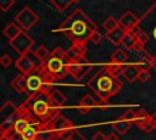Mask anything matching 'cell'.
<instances>
[{
	"instance_id": "obj_13",
	"label": "cell",
	"mask_w": 156,
	"mask_h": 140,
	"mask_svg": "<svg viewBox=\"0 0 156 140\" xmlns=\"http://www.w3.org/2000/svg\"><path fill=\"white\" fill-rule=\"evenodd\" d=\"M140 68L138 67V65H124L123 66V72L122 75L124 77V79L128 83H134L136 79H139L140 75Z\"/></svg>"
},
{
	"instance_id": "obj_4",
	"label": "cell",
	"mask_w": 156,
	"mask_h": 140,
	"mask_svg": "<svg viewBox=\"0 0 156 140\" xmlns=\"http://www.w3.org/2000/svg\"><path fill=\"white\" fill-rule=\"evenodd\" d=\"M10 45L11 47L20 55H24L28 54L30 51V49L34 45V39L27 34L24 30H22L16 38H13L12 40H10Z\"/></svg>"
},
{
	"instance_id": "obj_8",
	"label": "cell",
	"mask_w": 156,
	"mask_h": 140,
	"mask_svg": "<svg viewBox=\"0 0 156 140\" xmlns=\"http://www.w3.org/2000/svg\"><path fill=\"white\" fill-rule=\"evenodd\" d=\"M85 54H87V44L73 43L72 46L66 51V63L82 61L84 60Z\"/></svg>"
},
{
	"instance_id": "obj_23",
	"label": "cell",
	"mask_w": 156,
	"mask_h": 140,
	"mask_svg": "<svg viewBox=\"0 0 156 140\" xmlns=\"http://www.w3.org/2000/svg\"><path fill=\"white\" fill-rule=\"evenodd\" d=\"M150 122V114H147L144 110H139L136 112V118H135V124L138 125V128L140 129H144L145 125Z\"/></svg>"
},
{
	"instance_id": "obj_29",
	"label": "cell",
	"mask_w": 156,
	"mask_h": 140,
	"mask_svg": "<svg viewBox=\"0 0 156 140\" xmlns=\"http://www.w3.org/2000/svg\"><path fill=\"white\" fill-rule=\"evenodd\" d=\"M136 65L140 68V71H150L152 68V57L151 56H145Z\"/></svg>"
},
{
	"instance_id": "obj_40",
	"label": "cell",
	"mask_w": 156,
	"mask_h": 140,
	"mask_svg": "<svg viewBox=\"0 0 156 140\" xmlns=\"http://www.w3.org/2000/svg\"><path fill=\"white\" fill-rule=\"evenodd\" d=\"M107 140H119V138L115 133H111V134L107 135Z\"/></svg>"
},
{
	"instance_id": "obj_30",
	"label": "cell",
	"mask_w": 156,
	"mask_h": 140,
	"mask_svg": "<svg viewBox=\"0 0 156 140\" xmlns=\"http://www.w3.org/2000/svg\"><path fill=\"white\" fill-rule=\"evenodd\" d=\"M136 40H138V43L144 47V46L149 43V40H150V34H149L146 30L141 29V30L136 34Z\"/></svg>"
},
{
	"instance_id": "obj_17",
	"label": "cell",
	"mask_w": 156,
	"mask_h": 140,
	"mask_svg": "<svg viewBox=\"0 0 156 140\" xmlns=\"http://www.w3.org/2000/svg\"><path fill=\"white\" fill-rule=\"evenodd\" d=\"M23 29L21 28V26H18L16 22H11V23H9L5 28H4V34H5V37L9 39V41L10 40H12L13 38H16L21 32H22Z\"/></svg>"
},
{
	"instance_id": "obj_36",
	"label": "cell",
	"mask_w": 156,
	"mask_h": 140,
	"mask_svg": "<svg viewBox=\"0 0 156 140\" xmlns=\"http://www.w3.org/2000/svg\"><path fill=\"white\" fill-rule=\"evenodd\" d=\"M101 39H102V35H101V33H100L98 29L91 34V38H90V40H91L94 44H99V43L101 41Z\"/></svg>"
},
{
	"instance_id": "obj_24",
	"label": "cell",
	"mask_w": 156,
	"mask_h": 140,
	"mask_svg": "<svg viewBox=\"0 0 156 140\" xmlns=\"http://www.w3.org/2000/svg\"><path fill=\"white\" fill-rule=\"evenodd\" d=\"M127 58H128V56H127V54L122 49H117L111 55V62L116 63V65H126Z\"/></svg>"
},
{
	"instance_id": "obj_21",
	"label": "cell",
	"mask_w": 156,
	"mask_h": 140,
	"mask_svg": "<svg viewBox=\"0 0 156 140\" xmlns=\"http://www.w3.org/2000/svg\"><path fill=\"white\" fill-rule=\"evenodd\" d=\"M112 127H113V129H115L118 134H126V133L130 129L132 122H128V121L121 118V119H118V121H115V122L112 123Z\"/></svg>"
},
{
	"instance_id": "obj_5",
	"label": "cell",
	"mask_w": 156,
	"mask_h": 140,
	"mask_svg": "<svg viewBox=\"0 0 156 140\" xmlns=\"http://www.w3.org/2000/svg\"><path fill=\"white\" fill-rule=\"evenodd\" d=\"M15 21L23 30H28L39 21V17L29 6H26L16 15Z\"/></svg>"
},
{
	"instance_id": "obj_42",
	"label": "cell",
	"mask_w": 156,
	"mask_h": 140,
	"mask_svg": "<svg viewBox=\"0 0 156 140\" xmlns=\"http://www.w3.org/2000/svg\"><path fill=\"white\" fill-rule=\"evenodd\" d=\"M152 35H154V38H155V40H156V26L152 28Z\"/></svg>"
},
{
	"instance_id": "obj_14",
	"label": "cell",
	"mask_w": 156,
	"mask_h": 140,
	"mask_svg": "<svg viewBox=\"0 0 156 140\" xmlns=\"http://www.w3.org/2000/svg\"><path fill=\"white\" fill-rule=\"evenodd\" d=\"M126 33H127V30L123 29L121 26H118V27L115 28L113 30L108 32V33L106 34V37H107V39H108L112 44H115V45H121V44H122V40H123L124 35H126Z\"/></svg>"
},
{
	"instance_id": "obj_37",
	"label": "cell",
	"mask_w": 156,
	"mask_h": 140,
	"mask_svg": "<svg viewBox=\"0 0 156 140\" xmlns=\"http://www.w3.org/2000/svg\"><path fill=\"white\" fill-rule=\"evenodd\" d=\"M150 78H151V74H150L149 71H141V72H140V75H139V80H140V82L146 83V82L150 80Z\"/></svg>"
},
{
	"instance_id": "obj_33",
	"label": "cell",
	"mask_w": 156,
	"mask_h": 140,
	"mask_svg": "<svg viewBox=\"0 0 156 140\" xmlns=\"http://www.w3.org/2000/svg\"><path fill=\"white\" fill-rule=\"evenodd\" d=\"M0 65H1L4 68H9V67L12 65V58H11V56L7 55V54H4V55L1 56V58H0Z\"/></svg>"
},
{
	"instance_id": "obj_15",
	"label": "cell",
	"mask_w": 156,
	"mask_h": 140,
	"mask_svg": "<svg viewBox=\"0 0 156 140\" xmlns=\"http://www.w3.org/2000/svg\"><path fill=\"white\" fill-rule=\"evenodd\" d=\"M48 101H49V103L51 105V106H54V107H60V106H62L65 102H66V96L60 91V90H52L48 96Z\"/></svg>"
},
{
	"instance_id": "obj_10",
	"label": "cell",
	"mask_w": 156,
	"mask_h": 140,
	"mask_svg": "<svg viewBox=\"0 0 156 140\" xmlns=\"http://www.w3.org/2000/svg\"><path fill=\"white\" fill-rule=\"evenodd\" d=\"M15 65H16V68H17L22 74H26V75H29L34 69H37L35 63H34L33 60L28 56V54L20 55V57L17 58V61L15 62Z\"/></svg>"
},
{
	"instance_id": "obj_32",
	"label": "cell",
	"mask_w": 156,
	"mask_h": 140,
	"mask_svg": "<svg viewBox=\"0 0 156 140\" xmlns=\"http://www.w3.org/2000/svg\"><path fill=\"white\" fill-rule=\"evenodd\" d=\"M50 57H57V58H62V60L66 61V51H63L61 47H55L51 51Z\"/></svg>"
},
{
	"instance_id": "obj_7",
	"label": "cell",
	"mask_w": 156,
	"mask_h": 140,
	"mask_svg": "<svg viewBox=\"0 0 156 140\" xmlns=\"http://www.w3.org/2000/svg\"><path fill=\"white\" fill-rule=\"evenodd\" d=\"M91 68H93V66L90 63H88L85 61V58L82 61H78V62H67L66 63L67 73H69L71 75H73L77 79H82L83 77H85Z\"/></svg>"
},
{
	"instance_id": "obj_43",
	"label": "cell",
	"mask_w": 156,
	"mask_h": 140,
	"mask_svg": "<svg viewBox=\"0 0 156 140\" xmlns=\"http://www.w3.org/2000/svg\"><path fill=\"white\" fill-rule=\"evenodd\" d=\"M78 1H79V0H74V2H78Z\"/></svg>"
},
{
	"instance_id": "obj_9",
	"label": "cell",
	"mask_w": 156,
	"mask_h": 140,
	"mask_svg": "<svg viewBox=\"0 0 156 140\" xmlns=\"http://www.w3.org/2000/svg\"><path fill=\"white\" fill-rule=\"evenodd\" d=\"M44 67L55 77H58L63 73H67L66 69V61L57 57H50L45 63H43Z\"/></svg>"
},
{
	"instance_id": "obj_12",
	"label": "cell",
	"mask_w": 156,
	"mask_h": 140,
	"mask_svg": "<svg viewBox=\"0 0 156 140\" xmlns=\"http://www.w3.org/2000/svg\"><path fill=\"white\" fill-rule=\"evenodd\" d=\"M118 23H119V26H121L123 29L130 30L133 27H135V26L139 23V18H138L132 11H127V12H124V13L121 16V18L118 19Z\"/></svg>"
},
{
	"instance_id": "obj_26",
	"label": "cell",
	"mask_w": 156,
	"mask_h": 140,
	"mask_svg": "<svg viewBox=\"0 0 156 140\" xmlns=\"http://www.w3.org/2000/svg\"><path fill=\"white\" fill-rule=\"evenodd\" d=\"M123 66L124 65H116V63H110L105 67V71L112 75L113 78H118L119 75H122V72H123Z\"/></svg>"
},
{
	"instance_id": "obj_41",
	"label": "cell",
	"mask_w": 156,
	"mask_h": 140,
	"mask_svg": "<svg viewBox=\"0 0 156 140\" xmlns=\"http://www.w3.org/2000/svg\"><path fill=\"white\" fill-rule=\"evenodd\" d=\"M151 57H152V68L156 71V55H154Z\"/></svg>"
},
{
	"instance_id": "obj_22",
	"label": "cell",
	"mask_w": 156,
	"mask_h": 140,
	"mask_svg": "<svg viewBox=\"0 0 156 140\" xmlns=\"http://www.w3.org/2000/svg\"><path fill=\"white\" fill-rule=\"evenodd\" d=\"M41 123H35V124H30L29 128H27L22 134V139L23 140H35L37 139V135H38V128Z\"/></svg>"
},
{
	"instance_id": "obj_16",
	"label": "cell",
	"mask_w": 156,
	"mask_h": 140,
	"mask_svg": "<svg viewBox=\"0 0 156 140\" xmlns=\"http://www.w3.org/2000/svg\"><path fill=\"white\" fill-rule=\"evenodd\" d=\"M96 106V100L91 96V95H85V96H83V99L80 100V102H79V106H78V108H79V111L82 112V113H89L90 111H91V108H94Z\"/></svg>"
},
{
	"instance_id": "obj_28",
	"label": "cell",
	"mask_w": 156,
	"mask_h": 140,
	"mask_svg": "<svg viewBox=\"0 0 156 140\" xmlns=\"http://www.w3.org/2000/svg\"><path fill=\"white\" fill-rule=\"evenodd\" d=\"M118 26H119L118 21H117L115 17H112V16H108V17L104 21V23H102V28L106 30V33H108V32L113 30V29H115V28H117Z\"/></svg>"
},
{
	"instance_id": "obj_44",
	"label": "cell",
	"mask_w": 156,
	"mask_h": 140,
	"mask_svg": "<svg viewBox=\"0 0 156 140\" xmlns=\"http://www.w3.org/2000/svg\"><path fill=\"white\" fill-rule=\"evenodd\" d=\"M55 140H58V136H57V138H56V139H55Z\"/></svg>"
},
{
	"instance_id": "obj_20",
	"label": "cell",
	"mask_w": 156,
	"mask_h": 140,
	"mask_svg": "<svg viewBox=\"0 0 156 140\" xmlns=\"http://www.w3.org/2000/svg\"><path fill=\"white\" fill-rule=\"evenodd\" d=\"M136 44H138L136 35L133 34L130 30H127V33H126V35H124V38H123L121 45H123L124 47H127V49H129V50H134L135 46H136Z\"/></svg>"
},
{
	"instance_id": "obj_39",
	"label": "cell",
	"mask_w": 156,
	"mask_h": 140,
	"mask_svg": "<svg viewBox=\"0 0 156 140\" xmlns=\"http://www.w3.org/2000/svg\"><path fill=\"white\" fill-rule=\"evenodd\" d=\"M150 122H151V124H152L154 129H156V113L150 114Z\"/></svg>"
},
{
	"instance_id": "obj_6",
	"label": "cell",
	"mask_w": 156,
	"mask_h": 140,
	"mask_svg": "<svg viewBox=\"0 0 156 140\" xmlns=\"http://www.w3.org/2000/svg\"><path fill=\"white\" fill-rule=\"evenodd\" d=\"M49 88L45 85L43 77L39 74H30L27 78V88H26V93L28 95H34L37 93H43L45 95H49Z\"/></svg>"
},
{
	"instance_id": "obj_19",
	"label": "cell",
	"mask_w": 156,
	"mask_h": 140,
	"mask_svg": "<svg viewBox=\"0 0 156 140\" xmlns=\"http://www.w3.org/2000/svg\"><path fill=\"white\" fill-rule=\"evenodd\" d=\"M50 55L51 52H49V50L44 46V45H39L35 50H34V56L35 58L39 61V63H45L49 58H50Z\"/></svg>"
},
{
	"instance_id": "obj_31",
	"label": "cell",
	"mask_w": 156,
	"mask_h": 140,
	"mask_svg": "<svg viewBox=\"0 0 156 140\" xmlns=\"http://www.w3.org/2000/svg\"><path fill=\"white\" fill-rule=\"evenodd\" d=\"M73 135H74V128H68V129L61 131L58 134V138L61 140H71L73 138Z\"/></svg>"
},
{
	"instance_id": "obj_34",
	"label": "cell",
	"mask_w": 156,
	"mask_h": 140,
	"mask_svg": "<svg viewBox=\"0 0 156 140\" xmlns=\"http://www.w3.org/2000/svg\"><path fill=\"white\" fill-rule=\"evenodd\" d=\"M122 118L126 119V121H128V122L134 123L135 122V118H136V112H134L133 110H128L127 112H124L122 114Z\"/></svg>"
},
{
	"instance_id": "obj_45",
	"label": "cell",
	"mask_w": 156,
	"mask_h": 140,
	"mask_svg": "<svg viewBox=\"0 0 156 140\" xmlns=\"http://www.w3.org/2000/svg\"><path fill=\"white\" fill-rule=\"evenodd\" d=\"M71 140H72V139H71Z\"/></svg>"
},
{
	"instance_id": "obj_25",
	"label": "cell",
	"mask_w": 156,
	"mask_h": 140,
	"mask_svg": "<svg viewBox=\"0 0 156 140\" xmlns=\"http://www.w3.org/2000/svg\"><path fill=\"white\" fill-rule=\"evenodd\" d=\"M30 122L26 118V117H18L17 119H16V122H15V130H16V133L17 134H22L27 128H29L30 127Z\"/></svg>"
},
{
	"instance_id": "obj_1",
	"label": "cell",
	"mask_w": 156,
	"mask_h": 140,
	"mask_svg": "<svg viewBox=\"0 0 156 140\" xmlns=\"http://www.w3.org/2000/svg\"><path fill=\"white\" fill-rule=\"evenodd\" d=\"M96 29L95 23L80 9H76L58 28L73 43L78 44H87Z\"/></svg>"
},
{
	"instance_id": "obj_38",
	"label": "cell",
	"mask_w": 156,
	"mask_h": 140,
	"mask_svg": "<svg viewBox=\"0 0 156 140\" xmlns=\"http://www.w3.org/2000/svg\"><path fill=\"white\" fill-rule=\"evenodd\" d=\"M93 140H107V136L102 131H98L93 135Z\"/></svg>"
},
{
	"instance_id": "obj_18",
	"label": "cell",
	"mask_w": 156,
	"mask_h": 140,
	"mask_svg": "<svg viewBox=\"0 0 156 140\" xmlns=\"http://www.w3.org/2000/svg\"><path fill=\"white\" fill-rule=\"evenodd\" d=\"M27 75L26 74H20L17 75L12 82H11V86L17 91V93H23L26 91V88H27Z\"/></svg>"
},
{
	"instance_id": "obj_2",
	"label": "cell",
	"mask_w": 156,
	"mask_h": 140,
	"mask_svg": "<svg viewBox=\"0 0 156 140\" xmlns=\"http://www.w3.org/2000/svg\"><path fill=\"white\" fill-rule=\"evenodd\" d=\"M88 84L96 93L101 101H107L111 96H115L122 88L118 78H113L112 75H110L105 71V68H102L99 74H95Z\"/></svg>"
},
{
	"instance_id": "obj_27",
	"label": "cell",
	"mask_w": 156,
	"mask_h": 140,
	"mask_svg": "<svg viewBox=\"0 0 156 140\" xmlns=\"http://www.w3.org/2000/svg\"><path fill=\"white\" fill-rule=\"evenodd\" d=\"M50 1L58 12H63L74 2V0H50Z\"/></svg>"
},
{
	"instance_id": "obj_3",
	"label": "cell",
	"mask_w": 156,
	"mask_h": 140,
	"mask_svg": "<svg viewBox=\"0 0 156 140\" xmlns=\"http://www.w3.org/2000/svg\"><path fill=\"white\" fill-rule=\"evenodd\" d=\"M33 113L43 122V123H49L56 114H58V110L49 103V101L45 100H35L32 105Z\"/></svg>"
},
{
	"instance_id": "obj_11",
	"label": "cell",
	"mask_w": 156,
	"mask_h": 140,
	"mask_svg": "<svg viewBox=\"0 0 156 140\" xmlns=\"http://www.w3.org/2000/svg\"><path fill=\"white\" fill-rule=\"evenodd\" d=\"M46 124H49V127H51L57 134H60L61 131H63V130H66V129H68V128H74L73 127V124H72V122H69L66 117H63L62 114H56L49 123H46Z\"/></svg>"
},
{
	"instance_id": "obj_35",
	"label": "cell",
	"mask_w": 156,
	"mask_h": 140,
	"mask_svg": "<svg viewBox=\"0 0 156 140\" xmlns=\"http://www.w3.org/2000/svg\"><path fill=\"white\" fill-rule=\"evenodd\" d=\"M15 4V0H0V9L2 12H6Z\"/></svg>"
}]
</instances>
